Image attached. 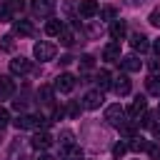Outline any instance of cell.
<instances>
[{
  "label": "cell",
  "mask_w": 160,
  "mask_h": 160,
  "mask_svg": "<svg viewBox=\"0 0 160 160\" xmlns=\"http://www.w3.org/2000/svg\"><path fill=\"white\" fill-rule=\"evenodd\" d=\"M12 125L18 128V130H45L48 125H50V120L48 118H42V115H18L15 120H12Z\"/></svg>",
  "instance_id": "cell-1"
},
{
  "label": "cell",
  "mask_w": 160,
  "mask_h": 160,
  "mask_svg": "<svg viewBox=\"0 0 160 160\" xmlns=\"http://www.w3.org/2000/svg\"><path fill=\"white\" fill-rule=\"evenodd\" d=\"M55 52H58V48H55L52 42H48V40H40V42H35V48H32V55H35L40 62L52 60V58H55Z\"/></svg>",
  "instance_id": "cell-2"
},
{
  "label": "cell",
  "mask_w": 160,
  "mask_h": 160,
  "mask_svg": "<svg viewBox=\"0 0 160 160\" xmlns=\"http://www.w3.org/2000/svg\"><path fill=\"white\" fill-rule=\"evenodd\" d=\"M58 0H32V15L35 18H50Z\"/></svg>",
  "instance_id": "cell-3"
},
{
  "label": "cell",
  "mask_w": 160,
  "mask_h": 160,
  "mask_svg": "<svg viewBox=\"0 0 160 160\" xmlns=\"http://www.w3.org/2000/svg\"><path fill=\"white\" fill-rule=\"evenodd\" d=\"M122 118H125V110L120 108V102H112V105L105 108V120H108L110 125L120 128V125H122Z\"/></svg>",
  "instance_id": "cell-4"
},
{
  "label": "cell",
  "mask_w": 160,
  "mask_h": 160,
  "mask_svg": "<svg viewBox=\"0 0 160 160\" xmlns=\"http://www.w3.org/2000/svg\"><path fill=\"white\" fill-rule=\"evenodd\" d=\"M32 70V62L30 60H25V58H12L10 60V72L12 75H28Z\"/></svg>",
  "instance_id": "cell-5"
},
{
  "label": "cell",
  "mask_w": 160,
  "mask_h": 160,
  "mask_svg": "<svg viewBox=\"0 0 160 160\" xmlns=\"http://www.w3.org/2000/svg\"><path fill=\"white\" fill-rule=\"evenodd\" d=\"M72 88H75V78L70 72H60L55 80V90L58 92H72Z\"/></svg>",
  "instance_id": "cell-6"
},
{
  "label": "cell",
  "mask_w": 160,
  "mask_h": 160,
  "mask_svg": "<svg viewBox=\"0 0 160 160\" xmlns=\"http://www.w3.org/2000/svg\"><path fill=\"white\" fill-rule=\"evenodd\" d=\"M78 12H80L82 18H95V15L100 12V5H98V0H80Z\"/></svg>",
  "instance_id": "cell-7"
},
{
  "label": "cell",
  "mask_w": 160,
  "mask_h": 160,
  "mask_svg": "<svg viewBox=\"0 0 160 160\" xmlns=\"http://www.w3.org/2000/svg\"><path fill=\"white\" fill-rule=\"evenodd\" d=\"M100 105H102V90H90L82 98V108H88V110H98Z\"/></svg>",
  "instance_id": "cell-8"
},
{
  "label": "cell",
  "mask_w": 160,
  "mask_h": 160,
  "mask_svg": "<svg viewBox=\"0 0 160 160\" xmlns=\"http://www.w3.org/2000/svg\"><path fill=\"white\" fill-rule=\"evenodd\" d=\"M50 145H52V135H50V132L40 130V132H35V135H32V148L45 150V148H50Z\"/></svg>",
  "instance_id": "cell-9"
},
{
  "label": "cell",
  "mask_w": 160,
  "mask_h": 160,
  "mask_svg": "<svg viewBox=\"0 0 160 160\" xmlns=\"http://www.w3.org/2000/svg\"><path fill=\"white\" fill-rule=\"evenodd\" d=\"M130 45H132V50H140V52H145V50L150 48L148 38H145L142 32H132V35H130Z\"/></svg>",
  "instance_id": "cell-10"
},
{
  "label": "cell",
  "mask_w": 160,
  "mask_h": 160,
  "mask_svg": "<svg viewBox=\"0 0 160 160\" xmlns=\"http://www.w3.org/2000/svg\"><path fill=\"white\" fill-rule=\"evenodd\" d=\"M102 60H108V62L120 60V42H110V45H105V50H102Z\"/></svg>",
  "instance_id": "cell-11"
},
{
  "label": "cell",
  "mask_w": 160,
  "mask_h": 160,
  "mask_svg": "<svg viewBox=\"0 0 160 160\" xmlns=\"http://www.w3.org/2000/svg\"><path fill=\"white\" fill-rule=\"evenodd\" d=\"M120 65H122V70H125V72H138V70L142 68V60H138L135 55H128V58H122V60H120Z\"/></svg>",
  "instance_id": "cell-12"
},
{
  "label": "cell",
  "mask_w": 160,
  "mask_h": 160,
  "mask_svg": "<svg viewBox=\"0 0 160 160\" xmlns=\"http://www.w3.org/2000/svg\"><path fill=\"white\" fill-rule=\"evenodd\" d=\"M112 90H115V95H128V92H130V80H128V75H118L115 82H112Z\"/></svg>",
  "instance_id": "cell-13"
},
{
  "label": "cell",
  "mask_w": 160,
  "mask_h": 160,
  "mask_svg": "<svg viewBox=\"0 0 160 160\" xmlns=\"http://www.w3.org/2000/svg\"><path fill=\"white\" fill-rule=\"evenodd\" d=\"M145 108H148L145 98H142V95H138V98L130 102V108H128V115H130V118H138L140 112H145Z\"/></svg>",
  "instance_id": "cell-14"
},
{
  "label": "cell",
  "mask_w": 160,
  "mask_h": 160,
  "mask_svg": "<svg viewBox=\"0 0 160 160\" xmlns=\"http://www.w3.org/2000/svg\"><path fill=\"white\" fill-rule=\"evenodd\" d=\"M15 92V82L8 75H0V98H10Z\"/></svg>",
  "instance_id": "cell-15"
},
{
  "label": "cell",
  "mask_w": 160,
  "mask_h": 160,
  "mask_svg": "<svg viewBox=\"0 0 160 160\" xmlns=\"http://www.w3.org/2000/svg\"><path fill=\"white\" fill-rule=\"evenodd\" d=\"M62 28H65V22H62V20H55V18H50V20L45 22V32H48V35H60Z\"/></svg>",
  "instance_id": "cell-16"
},
{
  "label": "cell",
  "mask_w": 160,
  "mask_h": 160,
  "mask_svg": "<svg viewBox=\"0 0 160 160\" xmlns=\"http://www.w3.org/2000/svg\"><path fill=\"white\" fill-rule=\"evenodd\" d=\"M15 35H20V38H30V35H32V25H30L28 20H18V22H15Z\"/></svg>",
  "instance_id": "cell-17"
},
{
  "label": "cell",
  "mask_w": 160,
  "mask_h": 160,
  "mask_svg": "<svg viewBox=\"0 0 160 160\" xmlns=\"http://www.w3.org/2000/svg\"><path fill=\"white\" fill-rule=\"evenodd\" d=\"M95 82H98V90H108V88L112 85V80H110V72H108V70H100V72L95 75Z\"/></svg>",
  "instance_id": "cell-18"
},
{
  "label": "cell",
  "mask_w": 160,
  "mask_h": 160,
  "mask_svg": "<svg viewBox=\"0 0 160 160\" xmlns=\"http://www.w3.org/2000/svg\"><path fill=\"white\" fill-rule=\"evenodd\" d=\"M62 160H82V150L78 145H70L62 150Z\"/></svg>",
  "instance_id": "cell-19"
},
{
  "label": "cell",
  "mask_w": 160,
  "mask_h": 160,
  "mask_svg": "<svg viewBox=\"0 0 160 160\" xmlns=\"http://www.w3.org/2000/svg\"><path fill=\"white\" fill-rule=\"evenodd\" d=\"M125 32H128V28H125V22H122V20L112 22V28H110V35H112V40H120V38H125Z\"/></svg>",
  "instance_id": "cell-20"
},
{
  "label": "cell",
  "mask_w": 160,
  "mask_h": 160,
  "mask_svg": "<svg viewBox=\"0 0 160 160\" xmlns=\"http://www.w3.org/2000/svg\"><path fill=\"white\" fill-rule=\"evenodd\" d=\"M58 38H60V42H62V45H65V48H70V45H72V42H75V32H72V30H70V28H62V32H60V35H58Z\"/></svg>",
  "instance_id": "cell-21"
},
{
  "label": "cell",
  "mask_w": 160,
  "mask_h": 160,
  "mask_svg": "<svg viewBox=\"0 0 160 160\" xmlns=\"http://www.w3.org/2000/svg\"><path fill=\"white\" fill-rule=\"evenodd\" d=\"M0 50L2 52H12L15 50V38L12 35H2L0 38Z\"/></svg>",
  "instance_id": "cell-22"
},
{
  "label": "cell",
  "mask_w": 160,
  "mask_h": 160,
  "mask_svg": "<svg viewBox=\"0 0 160 160\" xmlns=\"http://www.w3.org/2000/svg\"><path fill=\"white\" fill-rule=\"evenodd\" d=\"M72 138H75L72 130H62V132L58 135V142H60L62 148H70V145H72Z\"/></svg>",
  "instance_id": "cell-23"
},
{
  "label": "cell",
  "mask_w": 160,
  "mask_h": 160,
  "mask_svg": "<svg viewBox=\"0 0 160 160\" xmlns=\"http://www.w3.org/2000/svg\"><path fill=\"white\" fill-rule=\"evenodd\" d=\"M148 90H150L152 95H160V78H158V75H150V78H148Z\"/></svg>",
  "instance_id": "cell-24"
},
{
  "label": "cell",
  "mask_w": 160,
  "mask_h": 160,
  "mask_svg": "<svg viewBox=\"0 0 160 160\" xmlns=\"http://www.w3.org/2000/svg\"><path fill=\"white\" fill-rule=\"evenodd\" d=\"M120 132H122V135H128V138H132V135L138 132V125H135V122H125V120H122V125H120Z\"/></svg>",
  "instance_id": "cell-25"
},
{
  "label": "cell",
  "mask_w": 160,
  "mask_h": 160,
  "mask_svg": "<svg viewBox=\"0 0 160 160\" xmlns=\"http://www.w3.org/2000/svg\"><path fill=\"white\" fill-rule=\"evenodd\" d=\"M130 148H132L135 152H142V150H150V142H148V140H142V138H135Z\"/></svg>",
  "instance_id": "cell-26"
},
{
  "label": "cell",
  "mask_w": 160,
  "mask_h": 160,
  "mask_svg": "<svg viewBox=\"0 0 160 160\" xmlns=\"http://www.w3.org/2000/svg\"><path fill=\"white\" fill-rule=\"evenodd\" d=\"M5 5L10 8V12H22L25 10V0H5Z\"/></svg>",
  "instance_id": "cell-27"
},
{
  "label": "cell",
  "mask_w": 160,
  "mask_h": 160,
  "mask_svg": "<svg viewBox=\"0 0 160 160\" xmlns=\"http://www.w3.org/2000/svg\"><path fill=\"white\" fill-rule=\"evenodd\" d=\"M155 118H158V112H145L142 115V128H152L155 125Z\"/></svg>",
  "instance_id": "cell-28"
},
{
  "label": "cell",
  "mask_w": 160,
  "mask_h": 160,
  "mask_svg": "<svg viewBox=\"0 0 160 160\" xmlns=\"http://www.w3.org/2000/svg\"><path fill=\"white\" fill-rule=\"evenodd\" d=\"M38 95H40V98H42V102H50V100H52V90H50V88H48V85H42V88H40V92H38Z\"/></svg>",
  "instance_id": "cell-29"
},
{
  "label": "cell",
  "mask_w": 160,
  "mask_h": 160,
  "mask_svg": "<svg viewBox=\"0 0 160 160\" xmlns=\"http://www.w3.org/2000/svg\"><path fill=\"white\" fill-rule=\"evenodd\" d=\"M125 150H128V145H125V142L112 145V158H122V155H125Z\"/></svg>",
  "instance_id": "cell-30"
},
{
  "label": "cell",
  "mask_w": 160,
  "mask_h": 160,
  "mask_svg": "<svg viewBox=\"0 0 160 160\" xmlns=\"http://www.w3.org/2000/svg\"><path fill=\"white\" fill-rule=\"evenodd\" d=\"M148 22H150V25H155V28H160V8H155V10L150 12V18H148Z\"/></svg>",
  "instance_id": "cell-31"
},
{
  "label": "cell",
  "mask_w": 160,
  "mask_h": 160,
  "mask_svg": "<svg viewBox=\"0 0 160 160\" xmlns=\"http://www.w3.org/2000/svg\"><path fill=\"white\" fill-rule=\"evenodd\" d=\"M92 65H95V58L92 55H82L80 58V68H92Z\"/></svg>",
  "instance_id": "cell-32"
},
{
  "label": "cell",
  "mask_w": 160,
  "mask_h": 160,
  "mask_svg": "<svg viewBox=\"0 0 160 160\" xmlns=\"http://www.w3.org/2000/svg\"><path fill=\"white\" fill-rule=\"evenodd\" d=\"M8 122H10V112H8L5 108H0V130H2Z\"/></svg>",
  "instance_id": "cell-33"
},
{
  "label": "cell",
  "mask_w": 160,
  "mask_h": 160,
  "mask_svg": "<svg viewBox=\"0 0 160 160\" xmlns=\"http://www.w3.org/2000/svg\"><path fill=\"white\" fill-rule=\"evenodd\" d=\"M100 15H102L105 20H112V18L118 15V10H115V8H102V12H100Z\"/></svg>",
  "instance_id": "cell-34"
},
{
  "label": "cell",
  "mask_w": 160,
  "mask_h": 160,
  "mask_svg": "<svg viewBox=\"0 0 160 160\" xmlns=\"http://www.w3.org/2000/svg\"><path fill=\"white\" fill-rule=\"evenodd\" d=\"M8 18H10V8L5 2H0V20H8Z\"/></svg>",
  "instance_id": "cell-35"
},
{
  "label": "cell",
  "mask_w": 160,
  "mask_h": 160,
  "mask_svg": "<svg viewBox=\"0 0 160 160\" xmlns=\"http://www.w3.org/2000/svg\"><path fill=\"white\" fill-rule=\"evenodd\" d=\"M148 152H150V158H152V160H160V148H158V145H150V150H148Z\"/></svg>",
  "instance_id": "cell-36"
},
{
  "label": "cell",
  "mask_w": 160,
  "mask_h": 160,
  "mask_svg": "<svg viewBox=\"0 0 160 160\" xmlns=\"http://www.w3.org/2000/svg\"><path fill=\"white\" fill-rule=\"evenodd\" d=\"M68 112H70L72 118H78V115H80V105H75V102H72V105L68 108Z\"/></svg>",
  "instance_id": "cell-37"
},
{
  "label": "cell",
  "mask_w": 160,
  "mask_h": 160,
  "mask_svg": "<svg viewBox=\"0 0 160 160\" xmlns=\"http://www.w3.org/2000/svg\"><path fill=\"white\" fill-rule=\"evenodd\" d=\"M142 2H148V0H125V5H130V8H140Z\"/></svg>",
  "instance_id": "cell-38"
},
{
  "label": "cell",
  "mask_w": 160,
  "mask_h": 160,
  "mask_svg": "<svg viewBox=\"0 0 160 160\" xmlns=\"http://www.w3.org/2000/svg\"><path fill=\"white\" fill-rule=\"evenodd\" d=\"M152 135H155V138L160 140V125H152Z\"/></svg>",
  "instance_id": "cell-39"
},
{
  "label": "cell",
  "mask_w": 160,
  "mask_h": 160,
  "mask_svg": "<svg viewBox=\"0 0 160 160\" xmlns=\"http://www.w3.org/2000/svg\"><path fill=\"white\" fill-rule=\"evenodd\" d=\"M152 50H155V52H158V55H160V38H158V40H155V42H152Z\"/></svg>",
  "instance_id": "cell-40"
},
{
  "label": "cell",
  "mask_w": 160,
  "mask_h": 160,
  "mask_svg": "<svg viewBox=\"0 0 160 160\" xmlns=\"http://www.w3.org/2000/svg\"><path fill=\"white\" fill-rule=\"evenodd\" d=\"M38 160H55V158H52V155H40Z\"/></svg>",
  "instance_id": "cell-41"
},
{
  "label": "cell",
  "mask_w": 160,
  "mask_h": 160,
  "mask_svg": "<svg viewBox=\"0 0 160 160\" xmlns=\"http://www.w3.org/2000/svg\"><path fill=\"white\" fill-rule=\"evenodd\" d=\"M158 115H160V108H158Z\"/></svg>",
  "instance_id": "cell-42"
}]
</instances>
